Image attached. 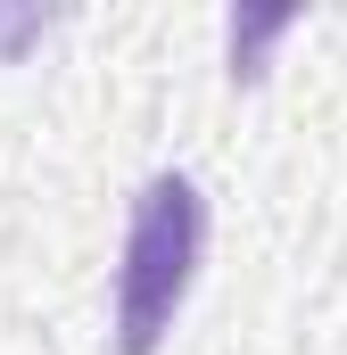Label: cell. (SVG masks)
<instances>
[{
    "instance_id": "6da1fadb",
    "label": "cell",
    "mask_w": 347,
    "mask_h": 355,
    "mask_svg": "<svg viewBox=\"0 0 347 355\" xmlns=\"http://www.w3.org/2000/svg\"><path fill=\"white\" fill-rule=\"evenodd\" d=\"M207 257V198L190 174L141 182L133 223H124V265H116V355H158L198 281Z\"/></svg>"
}]
</instances>
